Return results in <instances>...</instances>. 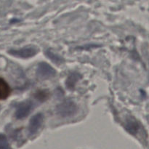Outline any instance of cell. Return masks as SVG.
Segmentation results:
<instances>
[{
	"instance_id": "cell-11",
	"label": "cell",
	"mask_w": 149,
	"mask_h": 149,
	"mask_svg": "<svg viewBox=\"0 0 149 149\" xmlns=\"http://www.w3.org/2000/svg\"><path fill=\"white\" fill-rule=\"evenodd\" d=\"M48 95H49V94L46 91H42V90L38 91L36 93V99L38 100H39V101H44V100H47V98L48 97Z\"/></svg>"
},
{
	"instance_id": "cell-4",
	"label": "cell",
	"mask_w": 149,
	"mask_h": 149,
	"mask_svg": "<svg viewBox=\"0 0 149 149\" xmlns=\"http://www.w3.org/2000/svg\"><path fill=\"white\" fill-rule=\"evenodd\" d=\"M44 121V116L42 113H39L31 119L29 125V132L31 135H35L39 132L42 127Z\"/></svg>"
},
{
	"instance_id": "cell-3",
	"label": "cell",
	"mask_w": 149,
	"mask_h": 149,
	"mask_svg": "<svg viewBox=\"0 0 149 149\" xmlns=\"http://www.w3.org/2000/svg\"><path fill=\"white\" fill-rule=\"evenodd\" d=\"M11 55L17 58H29L34 56L38 52V49L35 46H29L19 49H12L9 51Z\"/></svg>"
},
{
	"instance_id": "cell-2",
	"label": "cell",
	"mask_w": 149,
	"mask_h": 149,
	"mask_svg": "<svg viewBox=\"0 0 149 149\" xmlns=\"http://www.w3.org/2000/svg\"><path fill=\"white\" fill-rule=\"evenodd\" d=\"M56 74L55 70L47 63H40L36 69V75L42 79H47L54 77Z\"/></svg>"
},
{
	"instance_id": "cell-8",
	"label": "cell",
	"mask_w": 149,
	"mask_h": 149,
	"mask_svg": "<svg viewBox=\"0 0 149 149\" xmlns=\"http://www.w3.org/2000/svg\"><path fill=\"white\" fill-rule=\"evenodd\" d=\"M80 77L79 74H72L71 75L69 76L66 81V86L68 87V89H73L75 86L77 81L79 79Z\"/></svg>"
},
{
	"instance_id": "cell-6",
	"label": "cell",
	"mask_w": 149,
	"mask_h": 149,
	"mask_svg": "<svg viewBox=\"0 0 149 149\" xmlns=\"http://www.w3.org/2000/svg\"><path fill=\"white\" fill-rule=\"evenodd\" d=\"M10 93V86L5 80L0 78V100H4L7 98Z\"/></svg>"
},
{
	"instance_id": "cell-1",
	"label": "cell",
	"mask_w": 149,
	"mask_h": 149,
	"mask_svg": "<svg viewBox=\"0 0 149 149\" xmlns=\"http://www.w3.org/2000/svg\"><path fill=\"white\" fill-rule=\"evenodd\" d=\"M77 107L75 103L71 100H66L60 103L56 108V112L62 117H68L75 114Z\"/></svg>"
},
{
	"instance_id": "cell-5",
	"label": "cell",
	"mask_w": 149,
	"mask_h": 149,
	"mask_svg": "<svg viewBox=\"0 0 149 149\" xmlns=\"http://www.w3.org/2000/svg\"><path fill=\"white\" fill-rule=\"evenodd\" d=\"M32 108H33V103L30 100H27V101L20 103L17 106L15 112L16 118L18 119H21L26 117L30 113Z\"/></svg>"
},
{
	"instance_id": "cell-7",
	"label": "cell",
	"mask_w": 149,
	"mask_h": 149,
	"mask_svg": "<svg viewBox=\"0 0 149 149\" xmlns=\"http://www.w3.org/2000/svg\"><path fill=\"white\" fill-rule=\"evenodd\" d=\"M126 129L127 130L128 132H130L131 134H135L139 130V126H138V124L136 122L133 120V119H130L127 120L126 125Z\"/></svg>"
},
{
	"instance_id": "cell-10",
	"label": "cell",
	"mask_w": 149,
	"mask_h": 149,
	"mask_svg": "<svg viewBox=\"0 0 149 149\" xmlns=\"http://www.w3.org/2000/svg\"><path fill=\"white\" fill-rule=\"evenodd\" d=\"M0 149H10L7 138L2 134H0Z\"/></svg>"
},
{
	"instance_id": "cell-9",
	"label": "cell",
	"mask_w": 149,
	"mask_h": 149,
	"mask_svg": "<svg viewBox=\"0 0 149 149\" xmlns=\"http://www.w3.org/2000/svg\"><path fill=\"white\" fill-rule=\"evenodd\" d=\"M46 55L51 60V61H53V62L55 63L61 64L63 62V59L62 57L57 55V54L54 53V52H51V51H47Z\"/></svg>"
}]
</instances>
